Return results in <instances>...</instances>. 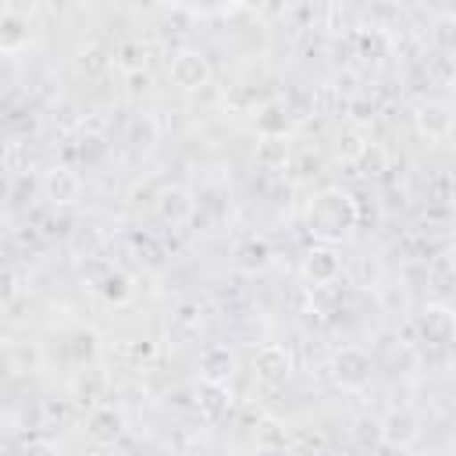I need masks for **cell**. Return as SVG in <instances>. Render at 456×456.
<instances>
[{"instance_id": "obj_1", "label": "cell", "mask_w": 456, "mask_h": 456, "mask_svg": "<svg viewBox=\"0 0 456 456\" xmlns=\"http://www.w3.org/2000/svg\"><path fill=\"white\" fill-rule=\"evenodd\" d=\"M356 221H360V207H356V200H353L342 185L321 189V192L310 200V207H306V228H310V235H314L321 246L342 242V239L356 228Z\"/></svg>"}, {"instance_id": "obj_2", "label": "cell", "mask_w": 456, "mask_h": 456, "mask_svg": "<svg viewBox=\"0 0 456 456\" xmlns=\"http://www.w3.org/2000/svg\"><path fill=\"white\" fill-rule=\"evenodd\" d=\"M167 78H171L175 89L196 93V89L210 86L214 68H210L207 53H200V50H192V46H182V50H175V53L167 57Z\"/></svg>"}, {"instance_id": "obj_3", "label": "cell", "mask_w": 456, "mask_h": 456, "mask_svg": "<svg viewBox=\"0 0 456 456\" xmlns=\"http://www.w3.org/2000/svg\"><path fill=\"white\" fill-rule=\"evenodd\" d=\"M331 378H335V385L346 388V392L367 388L370 378H374V360H370V353H367L363 346H342V349H335V356H331Z\"/></svg>"}, {"instance_id": "obj_4", "label": "cell", "mask_w": 456, "mask_h": 456, "mask_svg": "<svg viewBox=\"0 0 456 456\" xmlns=\"http://www.w3.org/2000/svg\"><path fill=\"white\" fill-rule=\"evenodd\" d=\"M296 370V360H292V349L281 346V342H264L256 353H253V378L264 385V388H281Z\"/></svg>"}, {"instance_id": "obj_5", "label": "cell", "mask_w": 456, "mask_h": 456, "mask_svg": "<svg viewBox=\"0 0 456 456\" xmlns=\"http://www.w3.org/2000/svg\"><path fill=\"white\" fill-rule=\"evenodd\" d=\"M39 189H43V196H46L50 203H57V207H71V203L82 200L86 182H82V175H78L75 167H68V164H53V167L43 171Z\"/></svg>"}, {"instance_id": "obj_6", "label": "cell", "mask_w": 456, "mask_h": 456, "mask_svg": "<svg viewBox=\"0 0 456 456\" xmlns=\"http://www.w3.org/2000/svg\"><path fill=\"white\" fill-rule=\"evenodd\" d=\"M378 431H381V442L392 445V449H406L420 438V417L410 410V406H395L388 410L381 420H378Z\"/></svg>"}, {"instance_id": "obj_7", "label": "cell", "mask_w": 456, "mask_h": 456, "mask_svg": "<svg viewBox=\"0 0 456 456\" xmlns=\"http://www.w3.org/2000/svg\"><path fill=\"white\" fill-rule=\"evenodd\" d=\"M413 125H417V135L428 139V142H442L452 135V107L442 103V100H424L417 103L413 110Z\"/></svg>"}, {"instance_id": "obj_8", "label": "cell", "mask_w": 456, "mask_h": 456, "mask_svg": "<svg viewBox=\"0 0 456 456\" xmlns=\"http://www.w3.org/2000/svg\"><path fill=\"white\" fill-rule=\"evenodd\" d=\"M417 328L428 338V346H449L452 331H456V321H452V310L445 303H428L417 314Z\"/></svg>"}, {"instance_id": "obj_9", "label": "cell", "mask_w": 456, "mask_h": 456, "mask_svg": "<svg viewBox=\"0 0 456 456\" xmlns=\"http://www.w3.org/2000/svg\"><path fill=\"white\" fill-rule=\"evenodd\" d=\"M157 142H160V121L153 114H135L128 121V128H125V150L135 160H142V157H150L157 150Z\"/></svg>"}, {"instance_id": "obj_10", "label": "cell", "mask_w": 456, "mask_h": 456, "mask_svg": "<svg viewBox=\"0 0 456 456\" xmlns=\"http://www.w3.org/2000/svg\"><path fill=\"white\" fill-rule=\"evenodd\" d=\"M153 207H157V217H160L164 224H185V221L196 214V200H192L189 189H182V185H164V189L157 192Z\"/></svg>"}, {"instance_id": "obj_11", "label": "cell", "mask_w": 456, "mask_h": 456, "mask_svg": "<svg viewBox=\"0 0 456 456\" xmlns=\"http://www.w3.org/2000/svg\"><path fill=\"white\" fill-rule=\"evenodd\" d=\"M232 374H235V353L228 346L214 342L200 353V381L203 385H228Z\"/></svg>"}, {"instance_id": "obj_12", "label": "cell", "mask_w": 456, "mask_h": 456, "mask_svg": "<svg viewBox=\"0 0 456 456\" xmlns=\"http://www.w3.org/2000/svg\"><path fill=\"white\" fill-rule=\"evenodd\" d=\"M303 274L314 285H331L342 274V256L335 253V246H314L303 256Z\"/></svg>"}, {"instance_id": "obj_13", "label": "cell", "mask_w": 456, "mask_h": 456, "mask_svg": "<svg viewBox=\"0 0 456 456\" xmlns=\"http://www.w3.org/2000/svg\"><path fill=\"white\" fill-rule=\"evenodd\" d=\"M32 39V25L18 7H0V53H18Z\"/></svg>"}, {"instance_id": "obj_14", "label": "cell", "mask_w": 456, "mask_h": 456, "mask_svg": "<svg viewBox=\"0 0 456 456\" xmlns=\"http://www.w3.org/2000/svg\"><path fill=\"white\" fill-rule=\"evenodd\" d=\"M93 289H96L107 303H114V306H121V303H128V299L135 296L132 278H128L125 271H118V267H103V274L93 281Z\"/></svg>"}, {"instance_id": "obj_15", "label": "cell", "mask_w": 456, "mask_h": 456, "mask_svg": "<svg viewBox=\"0 0 456 456\" xmlns=\"http://www.w3.org/2000/svg\"><path fill=\"white\" fill-rule=\"evenodd\" d=\"M86 431H89L96 442H114V438L125 431V417H121L114 406H93V410H89V420H86Z\"/></svg>"}, {"instance_id": "obj_16", "label": "cell", "mask_w": 456, "mask_h": 456, "mask_svg": "<svg viewBox=\"0 0 456 456\" xmlns=\"http://www.w3.org/2000/svg\"><path fill=\"white\" fill-rule=\"evenodd\" d=\"M267 264H271V246H267L264 239L249 235V239H242V242L235 246V267H239V271L256 274V271H264Z\"/></svg>"}, {"instance_id": "obj_17", "label": "cell", "mask_w": 456, "mask_h": 456, "mask_svg": "<svg viewBox=\"0 0 456 456\" xmlns=\"http://www.w3.org/2000/svg\"><path fill=\"white\" fill-rule=\"evenodd\" d=\"M292 128V118H289V107L281 100H271L260 114H256V132L264 139H285V132Z\"/></svg>"}, {"instance_id": "obj_18", "label": "cell", "mask_w": 456, "mask_h": 456, "mask_svg": "<svg viewBox=\"0 0 456 456\" xmlns=\"http://www.w3.org/2000/svg\"><path fill=\"white\" fill-rule=\"evenodd\" d=\"M353 167H356L360 175H367V178H378V175L388 171V150H385L381 142H367V146L360 150V157L353 160Z\"/></svg>"}, {"instance_id": "obj_19", "label": "cell", "mask_w": 456, "mask_h": 456, "mask_svg": "<svg viewBox=\"0 0 456 456\" xmlns=\"http://www.w3.org/2000/svg\"><path fill=\"white\" fill-rule=\"evenodd\" d=\"M200 395H207L200 399V413L207 420H217L228 410V385H200Z\"/></svg>"}, {"instance_id": "obj_20", "label": "cell", "mask_w": 456, "mask_h": 456, "mask_svg": "<svg viewBox=\"0 0 456 456\" xmlns=\"http://www.w3.org/2000/svg\"><path fill=\"white\" fill-rule=\"evenodd\" d=\"M118 64H121L125 71H142V64H146V46H142L139 39H125V43L118 46Z\"/></svg>"}, {"instance_id": "obj_21", "label": "cell", "mask_w": 456, "mask_h": 456, "mask_svg": "<svg viewBox=\"0 0 456 456\" xmlns=\"http://www.w3.org/2000/svg\"><path fill=\"white\" fill-rule=\"evenodd\" d=\"M256 160H260L264 167H285V160H289V142H285V139H264Z\"/></svg>"}, {"instance_id": "obj_22", "label": "cell", "mask_w": 456, "mask_h": 456, "mask_svg": "<svg viewBox=\"0 0 456 456\" xmlns=\"http://www.w3.org/2000/svg\"><path fill=\"white\" fill-rule=\"evenodd\" d=\"M367 142H370V139H367V135H363L360 128H346V132L338 135V157L353 164V160L360 157V150H363Z\"/></svg>"}, {"instance_id": "obj_23", "label": "cell", "mask_w": 456, "mask_h": 456, "mask_svg": "<svg viewBox=\"0 0 456 456\" xmlns=\"http://www.w3.org/2000/svg\"><path fill=\"white\" fill-rule=\"evenodd\" d=\"M78 68L96 75V71H107V68H110V61H107V53H103V50L89 46V50H82V57H78Z\"/></svg>"}, {"instance_id": "obj_24", "label": "cell", "mask_w": 456, "mask_h": 456, "mask_svg": "<svg viewBox=\"0 0 456 456\" xmlns=\"http://www.w3.org/2000/svg\"><path fill=\"white\" fill-rule=\"evenodd\" d=\"M431 278H435V285L445 292V289H452V260H449V253H442L435 264H431Z\"/></svg>"}, {"instance_id": "obj_25", "label": "cell", "mask_w": 456, "mask_h": 456, "mask_svg": "<svg viewBox=\"0 0 456 456\" xmlns=\"http://www.w3.org/2000/svg\"><path fill=\"white\" fill-rule=\"evenodd\" d=\"M14 456H61V452H57V445L50 438H28Z\"/></svg>"}, {"instance_id": "obj_26", "label": "cell", "mask_w": 456, "mask_h": 456, "mask_svg": "<svg viewBox=\"0 0 456 456\" xmlns=\"http://www.w3.org/2000/svg\"><path fill=\"white\" fill-rule=\"evenodd\" d=\"M18 296V278L11 271H0V306H11Z\"/></svg>"}, {"instance_id": "obj_27", "label": "cell", "mask_w": 456, "mask_h": 456, "mask_svg": "<svg viewBox=\"0 0 456 456\" xmlns=\"http://www.w3.org/2000/svg\"><path fill=\"white\" fill-rule=\"evenodd\" d=\"M125 353H128L132 360H146V356H153V342H150V338H135L132 346H125Z\"/></svg>"}, {"instance_id": "obj_28", "label": "cell", "mask_w": 456, "mask_h": 456, "mask_svg": "<svg viewBox=\"0 0 456 456\" xmlns=\"http://www.w3.org/2000/svg\"><path fill=\"white\" fill-rule=\"evenodd\" d=\"M420 456H438V452H420Z\"/></svg>"}]
</instances>
